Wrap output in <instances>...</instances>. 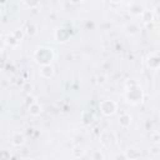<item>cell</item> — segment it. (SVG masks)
<instances>
[{
	"label": "cell",
	"instance_id": "1",
	"mask_svg": "<svg viewBox=\"0 0 160 160\" xmlns=\"http://www.w3.org/2000/svg\"><path fill=\"white\" fill-rule=\"evenodd\" d=\"M52 58H54V54H52L51 49H49V48L41 46V48L36 49L35 52H34V59L40 65H48V64H50L51 60H52Z\"/></svg>",
	"mask_w": 160,
	"mask_h": 160
},
{
	"label": "cell",
	"instance_id": "2",
	"mask_svg": "<svg viewBox=\"0 0 160 160\" xmlns=\"http://www.w3.org/2000/svg\"><path fill=\"white\" fill-rule=\"evenodd\" d=\"M126 99L128 101H130L131 104H139L142 99V91L139 88V85L128 88V92H126Z\"/></svg>",
	"mask_w": 160,
	"mask_h": 160
},
{
	"label": "cell",
	"instance_id": "3",
	"mask_svg": "<svg viewBox=\"0 0 160 160\" xmlns=\"http://www.w3.org/2000/svg\"><path fill=\"white\" fill-rule=\"evenodd\" d=\"M100 111L105 116H110L116 111V104L112 100H102L100 102Z\"/></svg>",
	"mask_w": 160,
	"mask_h": 160
},
{
	"label": "cell",
	"instance_id": "4",
	"mask_svg": "<svg viewBox=\"0 0 160 160\" xmlns=\"http://www.w3.org/2000/svg\"><path fill=\"white\" fill-rule=\"evenodd\" d=\"M100 140H101V144H102L104 146H106V148L112 146V145L116 142V138H115L114 132H111V131H104V132L101 134Z\"/></svg>",
	"mask_w": 160,
	"mask_h": 160
},
{
	"label": "cell",
	"instance_id": "5",
	"mask_svg": "<svg viewBox=\"0 0 160 160\" xmlns=\"http://www.w3.org/2000/svg\"><path fill=\"white\" fill-rule=\"evenodd\" d=\"M40 75L45 79H50L52 75H54V68L48 64V65H41V69H40Z\"/></svg>",
	"mask_w": 160,
	"mask_h": 160
},
{
	"label": "cell",
	"instance_id": "6",
	"mask_svg": "<svg viewBox=\"0 0 160 160\" xmlns=\"http://www.w3.org/2000/svg\"><path fill=\"white\" fill-rule=\"evenodd\" d=\"M70 36V31L68 29H58L55 31V38L58 41H66Z\"/></svg>",
	"mask_w": 160,
	"mask_h": 160
},
{
	"label": "cell",
	"instance_id": "7",
	"mask_svg": "<svg viewBox=\"0 0 160 160\" xmlns=\"http://www.w3.org/2000/svg\"><path fill=\"white\" fill-rule=\"evenodd\" d=\"M119 122H120V125H121V126L128 128V126L130 125V122H131V115H130V114H128V112H124V114L120 116Z\"/></svg>",
	"mask_w": 160,
	"mask_h": 160
},
{
	"label": "cell",
	"instance_id": "8",
	"mask_svg": "<svg viewBox=\"0 0 160 160\" xmlns=\"http://www.w3.org/2000/svg\"><path fill=\"white\" fill-rule=\"evenodd\" d=\"M148 65H149L150 68H152V69L159 68V66H160V56H158V55L150 56L149 60H148Z\"/></svg>",
	"mask_w": 160,
	"mask_h": 160
},
{
	"label": "cell",
	"instance_id": "9",
	"mask_svg": "<svg viewBox=\"0 0 160 160\" xmlns=\"http://www.w3.org/2000/svg\"><path fill=\"white\" fill-rule=\"evenodd\" d=\"M8 45H10V46H16L19 42H20V40L14 35V34H9L8 36H6V40H4Z\"/></svg>",
	"mask_w": 160,
	"mask_h": 160
},
{
	"label": "cell",
	"instance_id": "10",
	"mask_svg": "<svg viewBox=\"0 0 160 160\" xmlns=\"http://www.w3.org/2000/svg\"><path fill=\"white\" fill-rule=\"evenodd\" d=\"M29 112H30L31 115L36 116V115H39V114L41 112V106H40L38 102H32V104H30V106H29Z\"/></svg>",
	"mask_w": 160,
	"mask_h": 160
},
{
	"label": "cell",
	"instance_id": "11",
	"mask_svg": "<svg viewBox=\"0 0 160 160\" xmlns=\"http://www.w3.org/2000/svg\"><path fill=\"white\" fill-rule=\"evenodd\" d=\"M142 11H144V8L140 4H135V5H131L130 6V12L134 14V15H141Z\"/></svg>",
	"mask_w": 160,
	"mask_h": 160
},
{
	"label": "cell",
	"instance_id": "12",
	"mask_svg": "<svg viewBox=\"0 0 160 160\" xmlns=\"http://www.w3.org/2000/svg\"><path fill=\"white\" fill-rule=\"evenodd\" d=\"M24 135L22 134H20V132H16V134H14L12 135V144L14 145H21L22 142H24Z\"/></svg>",
	"mask_w": 160,
	"mask_h": 160
},
{
	"label": "cell",
	"instance_id": "13",
	"mask_svg": "<svg viewBox=\"0 0 160 160\" xmlns=\"http://www.w3.org/2000/svg\"><path fill=\"white\" fill-rule=\"evenodd\" d=\"M152 16H154L152 11H149V10H144L142 14H141V18H142V20H144L145 22L151 21V20H152Z\"/></svg>",
	"mask_w": 160,
	"mask_h": 160
},
{
	"label": "cell",
	"instance_id": "14",
	"mask_svg": "<svg viewBox=\"0 0 160 160\" xmlns=\"http://www.w3.org/2000/svg\"><path fill=\"white\" fill-rule=\"evenodd\" d=\"M126 31H128L130 35H134V34H138V32H139V28H138V25H135V24H130V25L126 26Z\"/></svg>",
	"mask_w": 160,
	"mask_h": 160
},
{
	"label": "cell",
	"instance_id": "15",
	"mask_svg": "<svg viewBox=\"0 0 160 160\" xmlns=\"http://www.w3.org/2000/svg\"><path fill=\"white\" fill-rule=\"evenodd\" d=\"M25 31H26V34H28V35H34V34L36 32V26H35V24H32V22L28 24V25H26Z\"/></svg>",
	"mask_w": 160,
	"mask_h": 160
},
{
	"label": "cell",
	"instance_id": "16",
	"mask_svg": "<svg viewBox=\"0 0 160 160\" xmlns=\"http://www.w3.org/2000/svg\"><path fill=\"white\" fill-rule=\"evenodd\" d=\"M84 152H85V151H84L81 148H80V149H79V148H76V149H74V150H72V155H74L75 158H80V156H82V155H84Z\"/></svg>",
	"mask_w": 160,
	"mask_h": 160
},
{
	"label": "cell",
	"instance_id": "17",
	"mask_svg": "<svg viewBox=\"0 0 160 160\" xmlns=\"http://www.w3.org/2000/svg\"><path fill=\"white\" fill-rule=\"evenodd\" d=\"M39 0H25V4L29 6V8H36L39 5Z\"/></svg>",
	"mask_w": 160,
	"mask_h": 160
},
{
	"label": "cell",
	"instance_id": "18",
	"mask_svg": "<svg viewBox=\"0 0 160 160\" xmlns=\"http://www.w3.org/2000/svg\"><path fill=\"white\" fill-rule=\"evenodd\" d=\"M12 34H14V35H15V36H16V38H18V39L21 41V39H22V31H20V30H16V31H14Z\"/></svg>",
	"mask_w": 160,
	"mask_h": 160
},
{
	"label": "cell",
	"instance_id": "19",
	"mask_svg": "<svg viewBox=\"0 0 160 160\" xmlns=\"http://www.w3.org/2000/svg\"><path fill=\"white\" fill-rule=\"evenodd\" d=\"M155 12H156L158 15H160V5H158V6L155 8Z\"/></svg>",
	"mask_w": 160,
	"mask_h": 160
},
{
	"label": "cell",
	"instance_id": "20",
	"mask_svg": "<svg viewBox=\"0 0 160 160\" xmlns=\"http://www.w3.org/2000/svg\"><path fill=\"white\" fill-rule=\"evenodd\" d=\"M82 0H70V2H72V4H79V2H81Z\"/></svg>",
	"mask_w": 160,
	"mask_h": 160
},
{
	"label": "cell",
	"instance_id": "21",
	"mask_svg": "<svg viewBox=\"0 0 160 160\" xmlns=\"http://www.w3.org/2000/svg\"><path fill=\"white\" fill-rule=\"evenodd\" d=\"M6 2V0H1V4H5Z\"/></svg>",
	"mask_w": 160,
	"mask_h": 160
},
{
	"label": "cell",
	"instance_id": "22",
	"mask_svg": "<svg viewBox=\"0 0 160 160\" xmlns=\"http://www.w3.org/2000/svg\"><path fill=\"white\" fill-rule=\"evenodd\" d=\"M112 1H120V0H112Z\"/></svg>",
	"mask_w": 160,
	"mask_h": 160
}]
</instances>
